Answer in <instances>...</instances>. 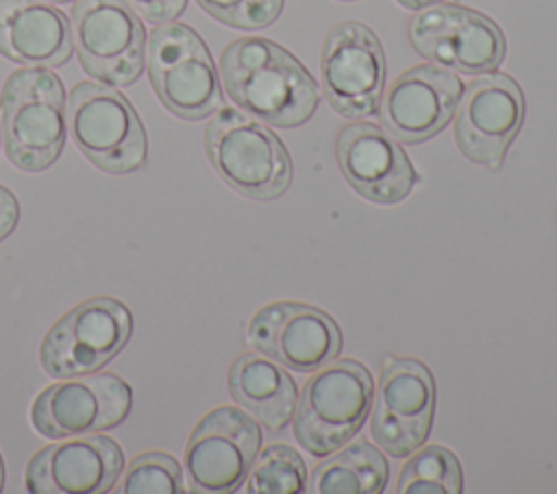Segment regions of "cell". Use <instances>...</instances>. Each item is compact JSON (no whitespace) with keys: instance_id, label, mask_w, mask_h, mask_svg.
Listing matches in <instances>:
<instances>
[{"instance_id":"15","label":"cell","mask_w":557,"mask_h":494,"mask_svg":"<svg viewBox=\"0 0 557 494\" xmlns=\"http://www.w3.org/2000/svg\"><path fill=\"white\" fill-rule=\"evenodd\" d=\"M248 342L261 355L296 372H313L342 350L337 322L307 302H270L248 322Z\"/></svg>"},{"instance_id":"31","label":"cell","mask_w":557,"mask_h":494,"mask_svg":"<svg viewBox=\"0 0 557 494\" xmlns=\"http://www.w3.org/2000/svg\"><path fill=\"white\" fill-rule=\"evenodd\" d=\"M0 139H2V115H0Z\"/></svg>"},{"instance_id":"11","label":"cell","mask_w":557,"mask_h":494,"mask_svg":"<svg viewBox=\"0 0 557 494\" xmlns=\"http://www.w3.org/2000/svg\"><path fill=\"white\" fill-rule=\"evenodd\" d=\"M435 383L429 368L411 357H389L383 363L370 431L392 457H409L420 448L433 422Z\"/></svg>"},{"instance_id":"26","label":"cell","mask_w":557,"mask_h":494,"mask_svg":"<svg viewBox=\"0 0 557 494\" xmlns=\"http://www.w3.org/2000/svg\"><path fill=\"white\" fill-rule=\"evenodd\" d=\"M144 20L152 24H163L176 20L185 7L187 0H126Z\"/></svg>"},{"instance_id":"13","label":"cell","mask_w":557,"mask_h":494,"mask_svg":"<svg viewBox=\"0 0 557 494\" xmlns=\"http://www.w3.org/2000/svg\"><path fill=\"white\" fill-rule=\"evenodd\" d=\"M409 41L424 59L463 74L496 70L505 57L500 26L459 4H440L418 13L409 22Z\"/></svg>"},{"instance_id":"12","label":"cell","mask_w":557,"mask_h":494,"mask_svg":"<svg viewBox=\"0 0 557 494\" xmlns=\"http://www.w3.org/2000/svg\"><path fill=\"white\" fill-rule=\"evenodd\" d=\"M322 89L344 118L372 115L385 87V54L379 37L361 22H342L324 39Z\"/></svg>"},{"instance_id":"24","label":"cell","mask_w":557,"mask_h":494,"mask_svg":"<svg viewBox=\"0 0 557 494\" xmlns=\"http://www.w3.org/2000/svg\"><path fill=\"white\" fill-rule=\"evenodd\" d=\"M115 492L120 494H181L183 472L168 453H146L124 466Z\"/></svg>"},{"instance_id":"20","label":"cell","mask_w":557,"mask_h":494,"mask_svg":"<svg viewBox=\"0 0 557 494\" xmlns=\"http://www.w3.org/2000/svg\"><path fill=\"white\" fill-rule=\"evenodd\" d=\"M228 392L270 433H281L296 409V383L265 357L239 355L228 368Z\"/></svg>"},{"instance_id":"29","label":"cell","mask_w":557,"mask_h":494,"mask_svg":"<svg viewBox=\"0 0 557 494\" xmlns=\"http://www.w3.org/2000/svg\"><path fill=\"white\" fill-rule=\"evenodd\" d=\"M4 487V461H2V455H0V492Z\"/></svg>"},{"instance_id":"17","label":"cell","mask_w":557,"mask_h":494,"mask_svg":"<svg viewBox=\"0 0 557 494\" xmlns=\"http://www.w3.org/2000/svg\"><path fill=\"white\" fill-rule=\"evenodd\" d=\"M335 159L350 187L376 205L405 200L418 183L416 168L405 150L389 133L370 122L342 128L335 141Z\"/></svg>"},{"instance_id":"3","label":"cell","mask_w":557,"mask_h":494,"mask_svg":"<svg viewBox=\"0 0 557 494\" xmlns=\"http://www.w3.org/2000/svg\"><path fill=\"white\" fill-rule=\"evenodd\" d=\"M205 150L220 178L252 200H274L292 185V159L283 141L250 115L222 107L205 131Z\"/></svg>"},{"instance_id":"9","label":"cell","mask_w":557,"mask_h":494,"mask_svg":"<svg viewBox=\"0 0 557 494\" xmlns=\"http://www.w3.org/2000/svg\"><path fill=\"white\" fill-rule=\"evenodd\" d=\"M131 405L133 392L117 374H78L44 387L30 405V422L39 435L63 440L122 424Z\"/></svg>"},{"instance_id":"14","label":"cell","mask_w":557,"mask_h":494,"mask_svg":"<svg viewBox=\"0 0 557 494\" xmlns=\"http://www.w3.org/2000/svg\"><path fill=\"white\" fill-rule=\"evenodd\" d=\"M524 120V96L520 85L503 72L474 78L463 89L457 118V148L474 163L500 168L507 148Z\"/></svg>"},{"instance_id":"30","label":"cell","mask_w":557,"mask_h":494,"mask_svg":"<svg viewBox=\"0 0 557 494\" xmlns=\"http://www.w3.org/2000/svg\"><path fill=\"white\" fill-rule=\"evenodd\" d=\"M44 2H50V4H63V2H70V0H44Z\"/></svg>"},{"instance_id":"32","label":"cell","mask_w":557,"mask_h":494,"mask_svg":"<svg viewBox=\"0 0 557 494\" xmlns=\"http://www.w3.org/2000/svg\"><path fill=\"white\" fill-rule=\"evenodd\" d=\"M342 2H352V0H342Z\"/></svg>"},{"instance_id":"18","label":"cell","mask_w":557,"mask_h":494,"mask_svg":"<svg viewBox=\"0 0 557 494\" xmlns=\"http://www.w3.org/2000/svg\"><path fill=\"white\" fill-rule=\"evenodd\" d=\"M463 85L459 76L437 65H416L403 72L381 102V122L405 144L437 135L457 111Z\"/></svg>"},{"instance_id":"5","label":"cell","mask_w":557,"mask_h":494,"mask_svg":"<svg viewBox=\"0 0 557 494\" xmlns=\"http://www.w3.org/2000/svg\"><path fill=\"white\" fill-rule=\"evenodd\" d=\"M372 407V376L355 359H333L302 387L294 409V435L313 457L350 442Z\"/></svg>"},{"instance_id":"2","label":"cell","mask_w":557,"mask_h":494,"mask_svg":"<svg viewBox=\"0 0 557 494\" xmlns=\"http://www.w3.org/2000/svg\"><path fill=\"white\" fill-rule=\"evenodd\" d=\"M2 139L9 161L24 172H44L67 137L65 89L50 67L15 70L0 98Z\"/></svg>"},{"instance_id":"22","label":"cell","mask_w":557,"mask_h":494,"mask_svg":"<svg viewBox=\"0 0 557 494\" xmlns=\"http://www.w3.org/2000/svg\"><path fill=\"white\" fill-rule=\"evenodd\" d=\"M396 490L400 494H459L463 490L459 459L444 446H426L403 466Z\"/></svg>"},{"instance_id":"8","label":"cell","mask_w":557,"mask_h":494,"mask_svg":"<svg viewBox=\"0 0 557 494\" xmlns=\"http://www.w3.org/2000/svg\"><path fill=\"white\" fill-rule=\"evenodd\" d=\"M72 41L83 70L107 85L128 87L146 61V28L126 0H76Z\"/></svg>"},{"instance_id":"25","label":"cell","mask_w":557,"mask_h":494,"mask_svg":"<svg viewBox=\"0 0 557 494\" xmlns=\"http://www.w3.org/2000/svg\"><path fill=\"white\" fill-rule=\"evenodd\" d=\"M211 17L218 22L242 28L257 30L265 28L283 11L285 0H196Z\"/></svg>"},{"instance_id":"28","label":"cell","mask_w":557,"mask_h":494,"mask_svg":"<svg viewBox=\"0 0 557 494\" xmlns=\"http://www.w3.org/2000/svg\"><path fill=\"white\" fill-rule=\"evenodd\" d=\"M400 7H405V9H411V11H418V9H424V7H429V4H435V2H440V0H396Z\"/></svg>"},{"instance_id":"1","label":"cell","mask_w":557,"mask_h":494,"mask_svg":"<svg viewBox=\"0 0 557 494\" xmlns=\"http://www.w3.org/2000/svg\"><path fill=\"white\" fill-rule=\"evenodd\" d=\"M220 74L231 100L272 126H300L318 109L313 76L270 39L244 37L228 44L220 57Z\"/></svg>"},{"instance_id":"7","label":"cell","mask_w":557,"mask_h":494,"mask_svg":"<svg viewBox=\"0 0 557 494\" xmlns=\"http://www.w3.org/2000/svg\"><path fill=\"white\" fill-rule=\"evenodd\" d=\"M128 307L109 296L78 302L44 335L39 361L48 376L67 379L102 370L131 339Z\"/></svg>"},{"instance_id":"6","label":"cell","mask_w":557,"mask_h":494,"mask_svg":"<svg viewBox=\"0 0 557 494\" xmlns=\"http://www.w3.org/2000/svg\"><path fill=\"white\" fill-rule=\"evenodd\" d=\"M146 54L152 89L170 113L183 120H202L220 109L218 70L191 26L174 20L154 26Z\"/></svg>"},{"instance_id":"4","label":"cell","mask_w":557,"mask_h":494,"mask_svg":"<svg viewBox=\"0 0 557 494\" xmlns=\"http://www.w3.org/2000/svg\"><path fill=\"white\" fill-rule=\"evenodd\" d=\"M67 133L76 148L107 174L146 165L148 139L131 100L107 83H78L65 100Z\"/></svg>"},{"instance_id":"10","label":"cell","mask_w":557,"mask_h":494,"mask_svg":"<svg viewBox=\"0 0 557 494\" xmlns=\"http://www.w3.org/2000/svg\"><path fill=\"white\" fill-rule=\"evenodd\" d=\"M261 446V429L237 407L211 409L185 446V474L191 492H235L248 477Z\"/></svg>"},{"instance_id":"27","label":"cell","mask_w":557,"mask_h":494,"mask_svg":"<svg viewBox=\"0 0 557 494\" xmlns=\"http://www.w3.org/2000/svg\"><path fill=\"white\" fill-rule=\"evenodd\" d=\"M20 222V202L15 194L0 185V242H4Z\"/></svg>"},{"instance_id":"23","label":"cell","mask_w":557,"mask_h":494,"mask_svg":"<svg viewBox=\"0 0 557 494\" xmlns=\"http://www.w3.org/2000/svg\"><path fill=\"white\" fill-rule=\"evenodd\" d=\"M305 483L307 470L302 457L285 444H270L257 453L246 490L250 494H300L307 487Z\"/></svg>"},{"instance_id":"16","label":"cell","mask_w":557,"mask_h":494,"mask_svg":"<svg viewBox=\"0 0 557 494\" xmlns=\"http://www.w3.org/2000/svg\"><path fill=\"white\" fill-rule=\"evenodd\" d=\"M124 470V453L113 437L87 435L44 446L26 466L30 494H104Z\"/></svg>"},{"instance_id":"19","label":"cell","mask_w":557,"mask_h":494,"mask_svg":"<svg viewBox=\"0 0 557 494\" xmlns=\"http://www.w3.org/2000/svg\"><path fill=\"white\" fill-rule=\"evenodd\" d=\"M74 50L70 20L44 0H0V52L28 67H59Z\"/></svg>"},{"instance_id":"21","label":"cell","mask_w":557,"mask_h":494,"mask_svg":"<svg viewBox=\"0 0 557 494\" xmlns=\"http://www.w3.org/2000/svg\"><path fill=\"white\" fill-rule=\"evenodd\" d=\"M389 477L387 459L366 440H357L342 453L322 461L309 483L315 494H379Z\"/></svg>"}]
</instances>
